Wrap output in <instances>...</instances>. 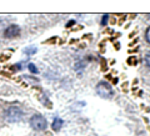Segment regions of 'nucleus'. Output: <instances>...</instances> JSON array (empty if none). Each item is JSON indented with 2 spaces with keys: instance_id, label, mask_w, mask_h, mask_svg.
I'll return each mask as SVG.
<instances>
[{
  "instance_id": "obj_7",
  "label": "nucleus",
  "mask_w": 150,
  "mask_h": 136,
  "mask_svg": "<svg viewBox=\"0 0 150 136\" xmlns=\"http://www.w3.org/2000/svg\"><path fill=\"white\" fill-rule=\"evenodd\" d=\"M28 69H29L30 73H33V74H38V73H39V70H38V68L35 66L34 64H29V65H28Z\"/></svg>"
},
{
  "instance_id": "obj_5",
  "label": "nucleus",
  "mask_w": 150,
  "mask_h": 136,
  "mask_svg": "<svg viewBox=\"0 0 150 136\" xmlns=\"http://www.w3.org/2000/svg\"><path fill=\"white\" fill-rule=\"evenodd\" d=\"M63 125H64V121L60 119V118H55L54 121H53V124H51V129H53L54 131H60L63 128Z\"/></svg>"
},
{
  "instance_id": "obj_9",
  "label": "nucleus",
  "mask_w": 150,
  "mask_h": 136,
  "mask_svg": "<svg viewBox=\"0 0 150 136\" xmlns=\"http://www.w3.org/2000/svg\"><path fill=\"white\" fill-rule=\"evenodd\" d=\"M145 40L148 44H150V26H148V29L145 30Z\"/></svg>"
},
{
  "instance_id": "obj_10",
  "label": "nucleus",
  "mask_w": 150,
  "mask_h": 136,
  "mask_svg": "<svg viewBox=\"0 0 150 136\" xmlns=\"http://www.w3.org/2000/svg\"><path fill=\"white\" fill-rule=\"evenodd\" d=\"M108 19H109V15L105 14V15H103V21H101V25H105L108 23Z\"/></svg>"
},
{
  "instance_id": "obj_4",
  "label": "nucleus",
  "mask_w": 150,
  "mask_h": 136,
  "mask_svg": "<svg viewBox=\"0 0 150 136\" xmlns=\"http://www.w3.org/2000/svg\"><path fill=\"white\" fill-rule=\"evenodd\" d=\"M19 34H20V27H19L18 25H15V24L9 25L5 29V31H4V36L8 37V39L16 37V36H19Z\"/></svg>"
},
{
  "instance_id": "obj_1",
  "label": "nucleus",
  "mask_w": 150,
  "mask_h": 136,
  "mask_svg": "<svg viewBox=\"0 0 150 136\" xmlns=\"http://www.w3.org/2000/svg\"><path fill=\"white\" fill-rule=\"evenodd\" d=\"M95 91L96 94L99 95L101 99H111L112 96H114V90H112V87L109 82L106 81H100L98 82V85L95 87Z\"/></svg>"
},
{
  "instance_id": "obj_6",
  "label": "nucleus",
  "mask_w": 150,
  "mask_h": 136,
  "mask_svg": "<svg viewBox=\"0 0 150 136\" xmlns=\"http://www.w3.org/2000/svg\"><path fill=\"white\" fill-rule=\"evenodd\" d=\"M144 63L148 68H150V51H148V53L144 55Z\"/></svg>"
},
{
  "instance_id": "obj_8",
  "label": "nucleus",
  "mask_w": 150,
  "mask_h": 136,
  "mask_svg": "<svg viewBox=\"0 0 150 136\" xmlns=\"http://www.w3.org/2000/svg\"><path fill=\"white\" fill-rule=\"evenodd\" d=\"M24 51H25V54L31 55V54H35V53H36V48H34V46H31V48H26Z\"/></svg>"
},
{
  "instance_id": "obj_2",
  "label": "nucleus",
  "mask_w": 150,
  "mask_h": 136,
  "mask_svg": "<svg viewBox=\"0 0 150 136\" xmlns=\"http://www.w3.org/2000/svg\"><path fill=\"white\" fill-rule=\"evenodd\" d=\"M4 118L8 123H16L23 118V110L18 106H10L9 109L5 111Z\"/></svg>"
},
{
  "instance_id": "obj_3",
  "label": "nucleus",
  "mask_w": 150,
  "mask_h": 136,
  "mask_svg": "<svg viewBox=\"0 0 150 136\" xmlns=\"http://www.w3.org/2000/svg\"><path fill=\"white\" fill-rule=\"evenodd\" d=\"M30 126L36 131H41V130L46 129L48 123H46V120H45V118L43 115L35 114V115H33L31 119H30Z\"/></svg>"
}]
</instances>
